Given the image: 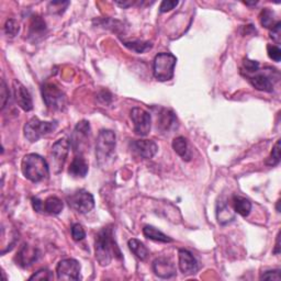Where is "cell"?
<instances>
[{"label": "cell", "mask_w": 281, "mask_h": 281, "mask_svg": "<svg viewBox=\"0 0 281 281\" xmlns=\"http://www.w3.org/2000/svg\"><path fill=\"white\" fill-rule=\"evenodd\" d=\"M216 217L218 223L224 225L227 224V223L232 222L234 218H235V215H234L231 208L228 207L225 201H218L216 207Z\"/></svg>", "instance_id": "obj_20"}, {"label": "cell", "mask_w": 281, "mask_h": 281, "mask_svg": "<svg viewBox=\"0 0 281 281\" xmlns=\"http://www.w3.org/2000/svg\"><path fill=\"white\" fill-rule=\"evenodd\" d=\"M179 269L185 276L195 275L199 270V264L196 257L187 249H179Z\"/></svg>", "instance_id": "obj_14"}, {"label": "cell", "mask_w": 281, "mask_h": 281, "mask_svg": "<svg viewBox=\"0 0 281 281\" xmlns=\"http://www.w3.org/2000/svg\"><path fill=\"white\" fill-rule=\"evenodd\" d=\"M177 124L176 114L168 110V109H163L162 112L158 114L157 118V127L162 129L163 131H170L171 129H175Z\"/></svg>", "instance_id": "obj_19"}, {"label": "cell", "mask_w": 281, "mask_h": 281, "mask_svg": "<svg viewBox=\"0 0 281 281\" xmlns=\"http://www.w3.org/2000/svg\"><path fill=\"white\" fill-rule=\"evenodd\" d=\"M233 205L235 212L242 216H247L252 210L251 201L247 200L246 198L235 196L233 198Z\"/></svg>", "instance_id": "obj_25"}, {"label": "cell", "mask_w": 281, "mask_h": 281, "mask_svg": "<svg viewBox=\"0 0 281 281\" xmlns=\"http://www.w3.org/2000/svg\"><path fill=\"white\" fill-rule=\"evenodd\" d=\"M267 52L268 56L275 62H280L281 59V50L278 48L277 45H272L269 44L267 46Z\"/></svg>", "instance_id": "obj_34"}, {"label": "cell", "mask_w": 281, "mask_h": 281, "mask_svg": "<svg viewBox=\"0 0 281 281\" xmlns=\"http://www.w3.org/2000/svg\"><path fill=\"white\" fill-rule=\"evenodd\" d=\"M57 128L56 122L41 121L38 117H33L25 123L23 128L24 137L31 143L38 142L40 139L54 132Z\"/></svg>", "instance_id": "obj_4"}, {"label": "cell", "mask_w": 281, "mask_h": 281, "mask_svg": "<svg viewBox=\"0 0 281 281\" xmlns=\"http://www.w3.org/2000/svg\"><path fill=\"white\" fill-rule=\"evenodd\" d=\"M275 254H279L280 253V246H279V234L277 235V242H276V247H275Z\"/></svg>", "instance_id": "obj_41"}, {"label": "cell", "mask_w": 281, "mask_h": 281, "mask_svg": "<svg viewBox=\"0 0 281 281\" xmlns=\"http://www.w3.org/2000/svg\"><path fill=\"white\" fill-rule=\"evenodd\" d=\"M0 99H1V110H3L9 99V91L6 82H4L3 79L1 80V88H0Z\"/></svg>", "instance_id": "obj_36"}, {"label": "cell", "mask_w": 281, "mask_h": 281, "mask_svg": "<svg viewBox=\"0 0 281 281\" xmlns=\"http://www.w3.org/2000/svg\"><path fill=\"white\" fill-rule=\"evenodd\" d=\"M245 4H247V6H255V4H256L257 2L255 1V2H244Z\"/></svg>", "instance_id": "obj_42"}, {"label": "cell", "mask_w": 281, "mask_h": 281, "mask_svg": "<svg viewBox=\"0 0 281 281\" xmlns=\"http://www.w3.org/2000/svg\"><path fill=\"white\" fill-rule=\"evenodd\" d=\"M262 280H280V270H269V272H265L260 276Z\"/></svg>", "instance_id": "obj_38"}, {"label": "cell", "mask_w": 281, "mask_h": 281, "mask_svg": "<svg viewBox=\"0 0 281 281\" xmlns=\"http://www.w3.org/2000/svg\"><path fill=\"white\" fill-rule=\"evenodd\" d=\"M131 120L134 126V132L140 137H146L152 127L150 114L144 109L133 108L131 110Z\"/></svg>", "instance_id": "obj_9"}, {"label": "cell", "mask_w": 281, "mask_h": 281, "mask_svg": "<svg viewBox=\"0 0 281 281\" xmlns=\"http://www.w3.org/2000/svg\"><path fill=\"white\" fill-rule=\"evenodd\" d=\"M90 137V124L86 120L78 122L71 135L70 145L75 152H80L81 147L87 144Z\"/></svg>", "instance_id": "obj_11"}, {"label": "cell", "mask_w": 281, "mask_h": 281, "mask_svg": "<svg viewBox=\"0 0 281 281\" xmlns=\"http://www.w3.org/2000/svg\"><path fill=\"white\" fill-rule=\"evenodd\" d=\"M270 38H272L277 44L280 43V39H281V22L280 21H278L272 29H270Z\"/></svg>", "instance_id": "obj_35"}, {"label": "cell", "mask_w": 281, "mask_h": 281, "mask_svg": "<svg viewBox=\"0 0 281 281\" xmlns=\"http://www.w3.org/2000/svg\"><path fill=\"white\" fill-rule=\"evenodd\" d=\"M116 3L118 4V6L122 7V8H128V7L132 6V4H133V2H131V1H116Z\"/></svg>", "instance_id": "obj_40"}, {"label": "cell", "mask_w": 281, "mask_h": 281, "mask_svg": "<svg viewBox=\"0 0 281 281\" xmlns=\"http://www.w3.org/2000/svg\"><path fill=\"white\" fill-rule=\"evenodd\" d=\"M22 173L32 183H40L49 176L50 168L46 160L39 154H28L22 159Z\"/></svg>", "instance_id": "obj_2"}, {"label": "cell", "mask_w": 281, "mask_h": 281, "mask_svg": "<svg viewBox=\"0 0 281 281\" xmlns=\"http://www.w3.org/2000/svg\"><path fill=\"white\" fill-rule=\"evenodd\" d=\"M260 19V23H262L263 27L267 28V29H272L274 25L277 23H275V12L273 10H270L269 8H265L262 12H260L259 15Z\"/></svg>", "instance_id": "obj_27"}, {"label": "cell", "mask_w": 281, "mask_h": 281, "mask_svg": "<svg viewBox=\"0 0 281 281\" xmlns=\"http://www.w3.org/2000/svg\"><path fill=\"white\" fill-rule=\"evenodd\" d=\"M143 234L145 237H147L152 241L156 242H162V243H170L173 242V238L169 237L164 234L163 232H160L157 228L152 226V225H146L143 228Z\"/></svg>", "instance_id": "obj_22"}, {"label": "cell", "mask_w": 281, "mask_h": 281, "mask_svg": "<svg viewBox=\"0 0 281 281\" xmlns=\"http://www.w3.org/2000/svg\"><path fill=\"white\" fill-rule=\"evenodd\" d=\"M40 257V252L39 249L34 247H31L28 244H24L22 247L20 248L18 252L17 256H15V263L22 268H29L30 266L38 262Z\"/></svg>", "instance_id": "obj_12"}, {"label": "cell", "mask_w": 281, "mask_h": 281, "mask_svg": "<svg viewBox=\"0 0 281 281\" xmlns=\"http://www.w3.org/2000/svg\"><path fill=\"white\" fill-rule=\"evenodd\" d=\"M88 170H89V166H88L87 160L81 155H78L75 156L70 163L69 173L74 178H84L88 174Z\"/></svg>", "instance_id": "obj_18"}, {"label": "cell", "mask_w": 281, "mask_h": 281, "mask_svg": "<svg viewBox=\"0 0 281 281\" xmlns=\"http://www.w3.org/2000/svg\"><path fill=\"white\" fill-rule=\"evenodd\" d=\"M116 133L111 130H102L99 133L96 142V158L100 165L106 164L110 159L117 145Z\"/></svg>", "instance_id": "obj_3"}, {"label": "cell", "mask_w": 281, "mask_h": 281, "mask_svg": "<svg viewBox=\"0 0 281 281\" xmlns=\"http://www.w3.org/2000/svg\"><path fill=\"white\" fill-rule=\"evenodd\" d=\"M153 270L156 276L163 279H169L176 276L175 265L167 257L156 258L153 262Z\"/></svg>", "instance_id": "obj_15"}, {"label": "cell", "mask_w": 281, "mask_h": 281, "mask_svg": "<svg viewBox=\"0 0 281 281\" xmlns=\"http://www.w3.org/2000/svg\"><path fill=\"white\" fill-rule=\"evenodd\" d=\"M246 77L255 89L266 92H272L274 90L273 78L270 75L264 74V72H255L254 75H247Z\"/></svg>", "instance_id": "obj_16"}, {"label": "cell", "mask_w": 281, "mask_h": 281, "mask_svg": "<svg viewBox=\"0 0 281 281\" xmlns=\"http://www.w3.org/2000/svg\"><path fill=\"white\" fill-rule=\"evenodd\" d=\"M177 59L170 53H159L155 56L153 71L158 81H168L174 77Z\"/></svg>", "instance_id": "obj_5"}, {"label": "cell", "mask_w": 281, "mask_h": 281, "mask_svg": "<svg viewBox=\"0 0 281 281\" xmlns=\"http://www.w3.org/2000/svg\"><path fill=\"white\" fill-rule=\"evenodd\" d=\"M95 252L98 263L101 266H108L113 257L121 258V252L113 237V230L110 226L103 227L97 234L95 242Z\"/></svg>", "instance_id": "obj_1"}, {"label": "cell", "mask_w": 281, "mask_h": 281, "mask_svg": "<svg viewBox=\"0 0 281 281\" xmlns=\"http://www.w3.org/2000/svg\"><path fill=\"white\" fill-rule=\"evenodd\" d=\"M20 25L15 21L14 19H9L7 20L6 24H4V32L9 36H15L19 33Z\"/></svg>", "instance_id": "obj_30"}, {"label": "cell", "mask_w": 281, "mask_h": 281, "mask_svg": "<svg viewBox=\"0 0 281 281\" xmlns=\"http://www.w3.org/2000/svg\"><path fill=\"white\" fill-rule=\"evenodd\" d=\"M71 236L72 239L76 242H79L82 241L86 237V232H85V228L82 227V225H80L79 223H76V224H72L71 226Z\"/></svg>", "instance_id": "obj_31"}, {"label": "cell", "mask_w": 281, "mask_h": 281, "mask_svg": "<svg viewBox=\"0 0 281 281\" xmlns=\"http://www.w3.org/2000/svg\"><path fill=\"white\" fill-rule=\"evenodd\" d=\"M42 96L46 107L53 111L63 110L66 105L65 93L54 84H44L42 86Z\"/></svg>", "instance_id": "obj_6"}, {"label": "cell", "mask_w": 281, "mask_h": 281, "mask_svg": "<svg viewBox=\"0 0 281 281\" xmlns=\"http://www.w3.org/2000/svg\"><path fill=\"white\" fill-rule=\"evenodd\" d=\"M173 148L184 160L189 162V160L191 159V152L189 149L188 143H187V140L185 138L183 137L176 138L173 140Z\"/></svg>", "instance_id": "obj_21"}, {"label": "cell", "mask_w": 281, "mask_h": 281, "mask_svg": "<svg viewBox=\"0 0 281 281\" xmlns=\"http://www.w3.org/2000/svg\"><path fill=\"white\" fill-rule=\"evenodd\" d=\"M56 275L59 280H79L80 264L72 258L61 260L56 267Z\"/></svg>", "instance_id": "obj_10"}, {"label": "cell", "mask_w": 281, "mask_h": 281, "mask_svg": "<svg viewBox=\"0 0 281 281\" xmlns=\"http://www.w3.org/2000/svg\"><path fill=\"white\" fill-rule=\"evenodd\" d=\"M243 69L247 74H255L259 70V63L256 61L245 59L243 62Z\"/></svg>", "instance_id": "obj_32"}, {"label": "cell", "mask_w": 281, "mask_h": 281, "mask_svg": "<svg viewBox=\"0 0 281 281\" xmlns=\"http://www.w3.org/2000/svg\"><path fill=\"white\" fill-rule=\"evenodd\" d=\"M63 201L57 197H50L44 201V212L52 215H57L63 211Z\"/></svg>", "instance_id": "obj_23"}, {"label": "cell", "mask_w": 281, "mask_h": 281, "mask_svg": "<svg viewBox=\"0 0 281 281\" xmlns=\"http://www.w3.org/2000/svg\"><path fill=\"white\" fill-rule=\"evenodd\" d=\"M128 245L130 251H131L139 259L146 260V258L148 257V249L142 242L139 241L137 238H131L129 241Z\"/></svg>", "instance_id": "obj_24"}, {"label": "cell", "mask_w": 281, "mask_h": 281, "mask_svg": "<svg viewBox=\"0 0 281 281\" xmlns=\"http://www.w3.org/2000/svg\"><path fill=\"white\" fill-rule=\"evenodd\" d=\"M13 91H14L15 102L18 103V106L25 112L32 110L33 109L32 98H31L29 90L21 84V82L18 80H13Z\"/></svg>", "instance_id": "obj_13"}, {"label": "cell", "mask_w": 281, "mask_h": 281, "mask_svg": "<svg viewBox=\"0 0 281 281\" xmlns=\"http://www.w3.org/2000/svg\"><path fill=\"white\" fill-rule=\"evenodd\" d=\"M32 207H33V209L36 211V212H44V201L42 200H40L39 198H36V197H33L32 198Z\"/></svg>", "instance_id": "obj_39"}, {"label": "cell", "mask_w": 281, "mask_h": 281, "mask_svg": "<svg viewBox=\"0 0 281 281\" xmlns=\"http://www.w3.org/2000/svg\"><path fill=\"white\" fill-rule=\"evenodd\" d=\"M70 146V140H69L66 138L56 140L53 144V146H52L51 159L55 167V173H60L63 169Z\"/></svg>", "instance_id": "obj_8"}, {"label": "cell", "mask_w": 281, "mask_h": 281, "mask_svg": "<svg viewBox=\"0 0 281 281\" xmlns=\"http://www.w3.org/2000/svg\"><path fill=\"white\" fill-rule=\"evenodd\" d=\"M178 1H175V0H165L162 3H160L159 11L160 12H167L173 10L175 7L178 6Z\"/></svg>", "instance_id": "obj_37"}, {"label": "cell", "mask_w": 281, "mask_h": 281, "mask_svg": "<svg viewBox=\"0 0 281 281\" xmlns=\"http://www.w3.org/2000/svg\"><path fill=\"white\" fill-rule=\"evenodd\" d=\"M45 30H46V24L44 22V20L39 17V15H34V17H32L30 24V35L34 36V35L42 34Z\"/></svg>", "instance_id": "obj_26"}, {"label": "cell", "mask_w": 281, "mask_h": 281, "mask_svg": "<svg viewBox=\"0 0 281 281\" xmlns=\"http://www.w3.org/2000/svg\"><path fill=\"white\" fill-rule=\"evenodd\" d=\"M53 274L48 269H41L30 277V280H52Z\"/></svg>", "instance_id": "obj_33"}, {"label": "cell", "mask_w": 281, "mask_h": 281, "mask_svg": "<svg viewBox=\"0 0 281 281\" xmlns=\"http://www.w3.org/2000/svg\"><path fill=\"white\" fill-rule=\"evenodd\" d=\"M67 202L71 209L81 213V214L90 212L95 208V199L90 192L85 189L77 190L67 197Z\"/></svg>", "instance_id": "obj_7"}, {"label": "cell", "mask_w": 281, "mask_h": 281, "mask_svg": "<svg viewBox=\"0 0 281 281\" xmlns=\"http://www.w3.org/2000/svg\"><path fill=\"white\" fill-rule=\"evenodd\" d=\"M135 152L143 158H153L158 150V146L154 140H138L132 143Z\"/></svg>", "instance_id": "obj_17"}, {"label": "cell", "mask_w": 281, "mask_h": 281, "mask_svg": "<svg viewBox=\"0 0 281 281\" xmlns=\"http://www.w3.org/2000/svg\"><path fill=\"white\" fill-rule=\"evenodd\" d=\"M124 45L137 53H143L146 50L152 48L149 42H140V41H132V42H124Z\"/></svg>", "instance_id": "obj_28"}, {"label": "cell", "mask_w": 281, "mask_h": 281, "mask_svg": "<svg viewBox=\"0 0 281 281\" xmlns=\"http://www.w3.org/2000/svg\"><path fill=\"white\" fill-rule=\"evenodd\" d=\"M280 162V140H278L276 142L275 146L272 150V154L268 157V159L266 160V164L269 166H276L278 165Z\"/></svg>", "instance_id": "obj_29"}]
</instances>
